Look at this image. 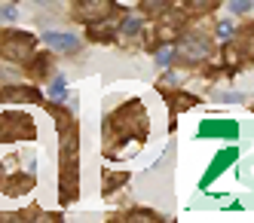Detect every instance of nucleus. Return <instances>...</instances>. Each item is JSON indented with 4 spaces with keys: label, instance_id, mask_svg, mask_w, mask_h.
Here are the masks:
<instances>
[{
    "label": "nucleus",
    "instance_id": "f257e3e1",
    "mask_svg": "<svg viewBox=\"0 0 254 223\" xmlns=\"http://www.w3.org/2000/svg\"><path fill=\"white\" fill-rule=\"evenodd\" d=\"M31 52H34L31 34L6 31V34H3V40H0V55H3V58H9V61H25Z\"/></svg>",
    "mask_w": 254,
    "mask_h": 223
},
{
    "label": "nucleus",
    "instance_id": "f03ea898",
    "mask_svg": "<svg viewBox=\"0 0 254 223\" xmlns=\"http://www.w3.org/2000/svg\"><path fill=\"white\" fill-rule=\"evenodd\" d=\"M114 9V0H77V15L86 22H98Z\"/></svg>",
    "mask_w": 254,
    "mask_h": 223
},
{
    "label": "nucleus",
    "instance_id": "7ed1b4c3",
    "mask_svg": "<svg viewBox=\"0 0 254 223\" xmlns=\"http://www.w3.org/2000/svg\"><path fill=\"white\" fill-rule=\"evenodd\" d=\"M236 156H239V150H236V147H227V150L217 153V156L211 159V165H208L205 177H202V187H208V183H211L214 177H221V174L227 171V165H233V162H236Z\"/></svg>",
    "mask_w": 254,
    "mask_h": 223
},
{
    "label": "nucleus",
    "instance_id": "20e7f679",
    "mask_svg": "<svg viewBox=\"0 0 254 223\" xmlns=\"http://www.w3.org/2000/svg\"><path fill=\"white\" fill-rule=\"evenodd\" d=\"M211 135H217V138H236L239 135V125H236L233 119H205L202 125H199V138H211Z\"/></svg>",
    "mask_w": 254,
    "mask_h": 223
},
{
    "label": "nucleus",
    "instance_id": "39448f33",
    "mask_svg": "<svg viewBox=\"0 0 254 223\" xmlns=\"http://www.w3.org/2000/svg\"><path fill=\"white\" fill-rule=\"evenodd\" d=\"M43 43L52 46V49H67V52L80 49V40H77L74 34H59V31H46L43 34Z\"/></svg>",
    "mask_w": 254,
    "mask_h": 223
},
{
    "label": "nucleus",
    "instance_id": "423d86ee",
    "mask_svg": "<svg viewBox=\"0 0 254 223\" xmlns=\"http://www.w3.org/2000/svg\"><path fill=\"white\" fill-rule=\"evenodd\" d=\"M184 49H187V58H205L208 43L202 40V37H196V40H187L184 43Z\"/></svg>",
    "mask_w": 254,
    "mask_h": 223
},
{
    "label": "nucleus",
    "instance_id": "0eeeda50",
    "mask_svg": "<svg viewBox=\"0 0 254 223\" xmlns=\"http://www.w3.org/2000/svg\"><path fill=\"white\" fill-rule=\"evenodd\" d=\"M169 3H172V0H144V12L153 15V12H159V9H166Z\"/></svg>",
    "mask_w": 254,
    "mask_h": 223
},
{
    "label": "nucleus",
    "instance_id": "6e6552de",
    "mask_svg": "<svg viewBox=\"0 0 254 223\" xmlns=\"http://www.w3.org/2000/svg\"><path fill=\"white\" fill-rule=\"evenodd\" d=\"M141 28V18H126V25H123V37H135Z\"/></svg>",
    "mask_w": 254,
    "mask_h": 223
},
{
    "label": "nucleus",
    "instance_id": "1a4fd4ad",
    "mask_svg": "<svg viewBox=\"0 0 254 223\" xmlns=\"http://www.w3.org/2000/svg\"><path fill=\"white\" fill-rule=\"evenodd\" d=\"M230 9L233 12H248L251 9V0H230Z\"/></svg>",
    "mask_w": 254,
    "mask_h": 223
},
{
    "label": "nucleus",
    "instance_id": "9d476101",
    "mask_svg": "<svg viewBox=\"0 0 254 223\" xmlns=\"http://www.w3.org/2000/svg\"><path fill=\"white\" fill-rule=\"evenodd\" d=\"M172 58H175V49H162V52L156 55V61H159V64H169Z\"/></svg>",
    "mask_w": 254,
    "mask_h": 223
},
{
    "label": "nucleus",
    "instance_id": "9b49d317",
    "mask_svg": "<svg viewBox=\"0 0 254 223\" xmlns=\"http://www.w3.org/2000/svg\"><path fill=\"white\" fill-rule=\"evenodd\" d=\"M64 92V77H59L56 83H52V89H49V95H62Z\"/></svg>",
    "mask_w": 254,
    "mask_h": 223
},
{
    "label": "nucleus",
    "instance_id": "f8f14e48",
    "mask_svg": "<svg viewBox=\"0 0 254 223\" xmlns=\"http://www.w3.org/2000/svg\"><path fill=\"white\" fill-rule=\"evenodd\" d=\"M233 34V25L230 22H221V25H217V37H230Z\"/></svg>",
    "mask_w": 254,
    "mask_h": 223
},
{
    "label": "nucleus",
    "instance_id": "ddd939ff",
    "mask_svg": "<svg viewBox=\"0 0 254 223\" xmlns=\"http://www.w3.org/2000/svg\"><path fill=\"white\" fill-rule=\"evenodd\" d=\"M211 3H214V0H190V6H193V9H208Z\"/></svg>",
    "mask_w": 254,
    "mask_h": 223
},
{
    "label": "nucleus",
    "instance_id": "4468645a",
    "mask_svg": "<svg viewBox=\"0 0 254 223\" xmlns=\"http://www.w3.org/2000/svg\"><path fill=\"white\" fill-rule=\"evenodd\" d=\"M37 3H52V0H37Z\"/></svg>",
    "mask_w": 254,
    "mask_h": 223
}]
</instances>
